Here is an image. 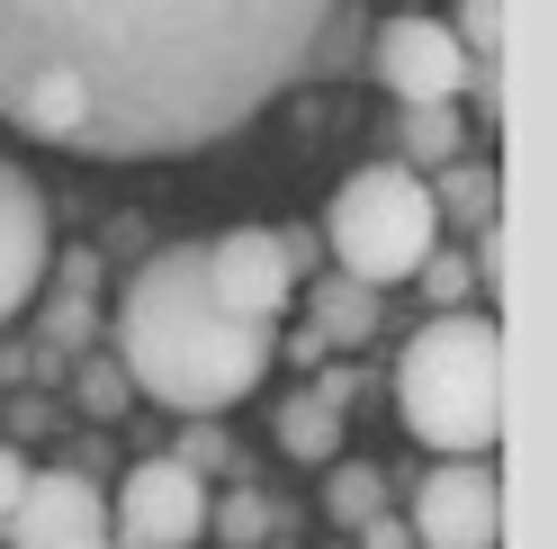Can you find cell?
Instances as JSON below:
<instances>
[{
    "mask_svg": "<svg viewBox=\"0 0 557 549\" xmlns=\"http://www.w3.org/2000/svg\"><path fill=\"white\" fill-rule=\"evenodd\" d=\"M18 487H27V460L0 441V523H10V504H18Z\"/></svg>",
    "mask_w": 557,
    "mask_h": 549,
    "instance_id": "24",
    "label": "cell"
},
{
    "mask_svg": "<svg viewBox=\"0 0 557 549\" xmlns=\"http://www.w3.org/2000/svg\"><path fill=\"white\" fill-rule=\"evenodd\" d=\"M377 10H423V0H377Z\"/></svg>",
    "mask_w": 557,
    "mask_h": 549,
    "instance_id": "25",
    "label": "cell"
},
{
    "mask_svg": "<svg viewBox=\"0 0 557 549\" xmlns=\"http://www.w3.org/2000/svg\"><path fill=\"white\" fill-rule=\"evenodd\" d=\"M369 333H377V289H360V280H342V270H324V280H315V333H306L297 352L315 361L324 342H333V352H360Z\"/></svg>",
    "mask_w": 557,
    "mask_h": 549,
    "instance_id": "11",
    "label": "cell"
},
{
    "mask_svg": "<svg viewBox=\"0 0 557 549\" xmlns=\"http://www.w3.org/2000/svg\"><path fill=\"white\" fill-rule=\"evenodd\" d=\"M207 477L181 468L171 451L135 460L126 487H117V549H198L207 540Z\"/></svg>",
    "mask_w": 557,
    "mask_h": 549,
    "instance_id": "6",
    "label": "cell"
},
{
    "mask_svg": "<svg viewBox=\"0 0 557 549\" xmlns=\"http://www.w3.org/2000/svg\"><path fill=\"white\" fill-rule=\"evenodd\" d=\"M413 549H504V487L495 460H441L405 513Z\"/></svg>",
    "mask_w": 557,
    "mask_h": 549,
    "instance_id": "7",
    "label": "cell"
},
{
    "mask_svg": "<svg viewBox=\"0 0 557 549\" xmlns=\"http://www.w3.org/2000/svg\"><path fill=\"white\" fill-rule=\"evenodd\" d=\"M423 190H432V217L468 234V225H495V190H504V171H495V162H468V154H459V162H441Z\"/></svg>",
    "mask_w": 557,
    "mask_h": 549,
    "instance_id": "13",
    "label": "cell"
},
{
    "mask_svg": "<svg viewBox=\"0 0 557 549\" xmlns=\"http://www.w3.org/2000/svg\"><path fill=\"white\" fill-rule=\"evenodd\" d=\"M198 270H207V297L243 325H278L297 297V270L278 253V225H225L216 244H198Z\"/></svg>",
    "mask_w": 557,
    "mask_h": 549,
    "instance_id": "8",
    "label": "cell"
},
{
    "mask_svg": "<svg viewBox=\"0 0 557 549\" xmlns=\"http://www.w3.org/2000/svg\"><path fill=\"white\" fill-rule=\"evenodd\" d=\"M82 549H117V540H82Z\"/></svg>",
    "mask_w": 557,
    "mask_h": 549,
    "instance_id": "26",
    "label": "cell"
},
{
    "mask_svg": "<svg viewBox=\"0 0 557 549\" xmlns=\"http://www.w3.org/2000/svg\"><path fill=\"white\" fill-rule=\"evenodd\" d=\"M459 154H468L459 99H432V109H405V118H396V162H405V171H423V181H432V171L459 162Z\"/></svg>",
    "mask_w": 557,
    "mask_h": 549,
    "instance_id": "12",
    "label": "cell"
},
{
    "mask_svg": "<svg viewBox=\"0 0 557 549\" xmlns=\"http://www.w3.org/2000/svg\"><path fill=\"white\" fill-rule=\"evenodd\" d=\"M46 270H54V225H46V198L37 181L0 154V325L18 316L27 297L46 289Z\"/></svg>",
    "mask_w": 557,
    "mask_h": 549,
    "instance_id": "10",
    "label": "cell"
},
{
    "mask_svg": "<svg viewBox=\"0 0 557 549\" xmlns=\"http://www.w3.org/2000/svg\"><path fill=\"white\" fill-rule=\"evenodd\" d=\"M189 424H198V432H181V451H171V460L198 468V477H207V468H225V432H216V415H189Z\"/></svg>",
    "mask_w": 557,
    "mask_h": 549,
    "instance_id": "21",
    "label": "cell"
},
{
    "mask_svg": "<svg viewBox=\"0 0 557 549\" xmlns=\"http://www.w3.org/2000/svg\"><path fill=\"white\" fill-rule=\"evenodd\" d=\"M333 0H0V118L82 162H171L306 82Z\"/></svg>",
    "mask_w": 557,
    "mask_h": 549,
    "instance_id": "1",
    "label": "cell"
},
{
    "mask_svg": "<svg viewBox=\"0 0 557 549\" xmlns=\"http://www.w3.org/2000/svg\"><path fill=\"white\" fill-rule=\"evenodd\" d=\"M360 63L396 90V109L459 99V82H468V54H459V37H449V19H432V10H387L369 27V54Z\"/></svg>",
    "mask_w": 557,
    "mask_h": 549,
    "instance_id": "5",
    "label": "cell"
},
{
    "mask_svg": "<svg viewBox=\"0 0 557 549\" xmlns=\"http://www.w3.org/2000/svg\"><path fill=\"white\" fill-rule=\"evenodd\" d=\"M360 54H369V27H360V0H333V19H324V37H315V54H306V73H351Z\"/></svg>",
    "mask_w": 557,
    "mask_h": 549,
    "instance_id": "16",
    "label": "cell"
},
{
    "mask_svg": "<svg viewBox=\"0 0 557 549\" xmlns=\"http://www.w3.org/2000/svg\"><path fill=\"white\" fill-rule=\"evenodd\" d=\"M278 451L288 460H333L342 451V379H324V388H306V396L278 405Z\"/></svg>",
    "mask_w": 557,
    "mask_h": 549,
    "instance_id": "14",
    "label": "cell"
},
{
    "mask_svg": "<svg viewBox=\"0 0 557 549\" xmlns=\"http://www.w3.org/2000/svg\"><path fill=\"white\" fill-rule=\"evenodd\" d=\"M126 369H109V361H82V405H90V415H126Z\"/></svg>",
    "mask_w": 557,
    "mask_h": 549,
    "instance_id": "20",
    "label": "cell"
},
{
    "mask_svg": "<svg viewBox=\"0 0 557 549\" xmlns=\"http://www.w3.org/2000/svg\"><path fill=\"white\" fill-rule=\"evenodd\" d=\"M109 333H117L126 388L171 405V415H225L278 361V325H243V316H225L207 297L198 244H162L153 261H135Z\"/></svg>",
    "mask_w": 557,
    "mask_h": 549,
    "instance_id": "2",
    "label": "cell"
},
{
    "mask_svg": "<svg viewBox=\"0 0 557 549\" xmlns=\"http://www.w3.org/2000/svg\"><path fill=\"white\" fill-rule=\"evenodd\" d=\"M413 280L432 289V306H468V280H476V261H468V253H441V244H432Z\"/></svg>",
    "mask_w": 557,
    "mask_h": 549,
    "instance_id": "19",
    "label": "cell"
},
{
    "mask_svg": "<svg viewBox=\"0 0 557 549\" xmlns=\"http://www.w3.org/2000/svg\"><path fill=\"white\" fill-rule=\"evenodd\" d=\"M324 513H333L342 532H360L369 513H387V477H377L369 460H342V468L324 477Z\"/></svg>",
    "mask_w": 557,
    "mask_h": 549,
    "instance_id": "15",
    "label": "cell"
},
{
    "mask_svg": "<svg viewBox=\"0 0 557 549\" xmlns=\"http://www.w3.org/2000/svg\"><path fill=\"white\" fill-rule=\"evenodd\" d=\"M449 37H459V54H468V63H504V0H459Z\"/></svg>",
    "mask_w": 557,
    "mask_h": 549,
    "instance_id": "17",
    "label": "cell"
},
{
    "mask_svg": "<svg viewBox=\"0 0 557 549\" xmlns=\"http://www.w3.org/2000/svg\"><path fill=\"white\" fill-rule=\"evenodd\" d=\"M207 532H216V540H225V549H252V540H261V532H270V504H261V496H252V487H234V496H225V504H207Z\"/></svg>",
    "mask_w": 557,
    "mask_h": 549,
    "instance_id": "18",
    "label": "cell"
},
{
    "mask_svg": "<svg viewBox=\"0 0 557 549\" xmlns=\"http://www.w3.org/2000/svg\"><path fill=\"white\" fill-rule=\"evenodd\" d=\"M10 549H82V540H109V496L90 487L82 468H27V487L10 504Z\"/></svg>",
    "mask_w": 557,
    "mask_h": 549,
    "instance_id": "9",
    "label": "cell"
},
{
    "mask_svg": "<svg viewBox=\"0 0 557 549\" xmlns=\"http://www.w3.org/2000/svg\"><path fill=\"white\" fill-rule=\"evenodd\" d=\"M405 432L441 460H495L504 441V325L495 306H441L396 352Z\"/></svg>",
    "mask_w": 557,
    "mask_h": 549,
    "instance_id": "3",
    "label": "cell"
},
{
    "mask_svg": "<svg viewBox=\"0 0 557 549\" xmlns=\"http://www.w3.org/2000/svg\"><path fill=\"white\" fill-rule=\"evenodd\" d=\"M360 549H413V532L396 523V504H387V513H369V523H360Z\"/></svg>",
    "mask_w": 557,
    "mask_h": 549,
    "instance_id": "23",
    "label": "cell"
},
{
    "mask_svg": "<svg viewBox=\"0 0 557 549\" xmlns=\"http://www.w3.org/2000/svg\"><path fill=\"white\" fill-rule=\"evenodd\" d=\"M324 244H333V270L342 280H360V289H405L413 270H423V253L441 244V217H432V190H423V171H405L396 154H377L360 162L351 181L333 190V208H324Z\"/></svg>",
    "mask_w": 557,
    "mask_h": 549,
    "instance_id": "4",
    "label": "cell"
},
{
    "mask_svg": "<svg viewBox=\"0 0 557 549\" xmlns=\"http://www.w3.org/2000/svg\"><path fill=\"white\" fill-rule=\"evenodd\" d=\"M459 90H476V118H485V126H504V63H468Z\"/></svg>",
    "mask_w": 557,
    "mask_h": 549,
    "instance_id": "22",
    "label": "cell"
}]
</instances>
